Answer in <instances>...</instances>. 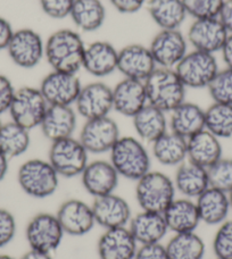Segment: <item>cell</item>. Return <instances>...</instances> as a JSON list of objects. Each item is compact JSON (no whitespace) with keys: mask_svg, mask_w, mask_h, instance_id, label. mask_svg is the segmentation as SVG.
<instances>
[{"mask_svg":"<svg viewBox=\"0 0 232 259\" xmlns=\"http://www.w3.org/2000/svg\"><path fill=\"white\" fill-rule=\"evenodd\" d=\"M132 125L137 138L151 143L169 131V117L163 110L147 104L132 117Z\"/></svg>","mask_w":232,"mask_h":259,"instance_id":"obj_30","label":"cell"},{"mask_svg":"<svg viewBox=\"0 0 232 259\" xmlns=\"http://www.w3.org/2000/svg\"><path fill=\"white\" fill-rule=\"evenodd\" d=\"M189 44L180 29L160 30L151 39L149 46L157 67L174 68L189 50Z\"/></svg>","mask_w":232,"mask_h":259,"instance_id":"obj_13","label":"cell"},{"mask_svg":"<svg viewBox=\"0 0 232 259\" xmlns=\"http://www.w3.org/2000/svg\"><path fill=\"white\" fill-rule=\"evenodd\" d=\"M96 224L104 230L124 228L129 225L132 209L127 199L116 192L107 196L94 198L91 203Z\"/></svg>","mask_w":232,"mask_h":259,"instance_id":"obj_19","label":"cell"},{"mask_svg":"<svg viewBox=\"0 0 232 259\" xmlns=\"http://www.w3.org/2000/svg\"><path fill=\"white\" fill-rule=\"evenodd\" d=\"M215 259H217V258H215Z\"/></svg>","mask_w":232,"mask_h":259,"instance_id":"obj_54","label":"cell"},{"mask_svg":"<svg viewBox=\"0 0 232 259\" xmlns=\"http://www.w3.org/2000/svg\"><path fill=\"white\" fill-rule=\"evenodd\" d=\"M109 3L115 11L130 15L141 11L143 6H146L147 0H109Z\"/></svg>","mask_w":232,"mask_h":259,"instance_id":"obj_45","label":"cell"},{"mask_svg":"<svg viewBox=\"0 0 232 259\" xmlns=\"http://www.w3.org/2000/svg\"><path fill=\"white\" fill-rule=\"evenodd\" d=\"M48 107L39 88L25 85L16 89L8 113L11 121L32 131L40 126Z\"/></svg>","mask_w":232,"mask_h":259,"instance_id":"obj_8","label":"cell"},{"mask_svg":"<svg viewBox=\"0 0 232 259\" xmlns=\"http://www.w3.org/2000/svg\"><path fill=\"white\" fill-rule=\"evenodd\" d=\"M14 27L6 17L0 16V52H6L11 39L14 34Z\"/></svg>","mask_w":232,"mask_h":259,"instance_id":"obj_46","label":"cell"},{"mask_svg":"<svg viewBox=\"0 0 232 259\" xmlns=\"http://www.w3.org/2000/svg\"><path fill=\"white\" fill-rule=\"evenodd\" d=\"M17 233L16 217L7 208L0 207V249L13 242Z\"/></svg>","mask_w":232,"mask_h":259,"instance_id":"obj_41","label":"cell"},{"mask_svg":"<svg viewBox=\"0 0 232 259\" xmlns=\"http://www.w3.org/2000/svg\"><path fill=\"white\" fill-rule=\"evenodd\" d=\"M80 179L86 192L98 198L114 193L121 178L109 160L96 159L88 163Z\"/></svg>","mask_w":232,"mask_h":259,"instance_id":"obj_17","label":"cell"},{"mask_svg":"<svg viewBox=\"0 0 232 259\" xmlns=\"http://www.w3.org/2000/svg\"><path fill=\"white\" fill-rule=\"evenodd\" d=\"M156 68L157 65L147 46L130 44L119 49L118 72L123 77L146 81Z\"/></svg>","mask_w":232,"mask_h":259,"instance_id":"obj_18","label":"cell"},{"mask_svg":"<svg viewBox=\"0 0 232 259\" xmlns=\"http://www.w3.org/2000/svg\"><path fill=\"white\" fill-rule=\"evenodd\" d=\"M165 249L169 259H204L206 244L196 232L174 233Z\"/></svg>","mask_w":232,"mask_h":259,"instance_id":"obj_34","label":"cell"},{"mask_svg":"<svg viewBox=\"0 0 232 259\" xmlns=\"http://www.w3.org/2000/svg\"><path fill=\"white\" fill-rule=\"evenodd\" d=\"M113 90V110L132 118L148 104L145 82L123 77Z\"/></svg>","mask_w":232,"mask_h":259,"instance_id":"obj_22","label":"cell"},{"mask_svg":"<svg viewBox=\"0 0 232 259\" xmlns=\"http://www.w3.org/2000/svg\"><path fill=\"white\" fill-rule=\"evenodd\" d=\"M205 128L220 140L232 139V105L213 103L205 109Z\"/></svg>","mask_w":232,"mask_h":259,"instance_id":"obj_36","label":"cell"},{"mask_svg":"<svg viewBox=\"0 0 232 259\" xmlns=\"http://www.w3.org/2000/svg\"><path fill=\"white\" fill-rule=\"evenodd\" d=\"M16 88L7 75L0 73V116L7 113L15 95Z\"/></svg>","mask_w":232,"mask_h":259,"instance_id":"obj_43","label":"cell"},{"mask_svg":"<svg viewBox=\"0 0 232 259\" xmlns=\"http://www.w3.org/2000/svg\"><path fill=\"white\" fill-rule=\"evenodd\" d=\"M212 248L215 258L232 259V219H228L217 226Z\"/></svg>","mask_w":232,"mask_h":259,"instance_id":"obj_40","label":"cell"},{"mask_svg":"<svg viewBox=\"0 0 232 259\" xmlns=\"http://www.w3.org/2000/svg\"><path fill=\"white\" fill-rule=\"evenodd\" d=\"M185 36L194 50L215 55L223 48L229 33L217 17L199 18L192 21Z\"/></svg>","mask_w":232,"mask_h":259,"instance_id":"obj_16","label":"cell"},{"mask_svg":"<svg viewBox=\"0 0 232 259\" xmlns=\"http://www.w3.org/2000/svg\"><path fill=\"white\" fill-rule=\"evenodd\" d=\"M75 0H39L40 8L52 20H64L69 16Z\"/></svg>","mask_w":232,"mask_h":259,"instance_id":"obj_42","label":"cell"},{"mask_svg":"<svg viewBox=\"0 0 232 259\" xmlns=\"http://www.w3.org/2000/svg\"><path fill=\"white\" fill-rule=\"evenodd\" d=\"M9 159L8 157L0 150V182L6 179L9 169Z\"/></svg>","mask_w":232,"mask_h":259,"instance_id":"obj_49","label":"cell"},{"mask_svg":"<svg viewBox=\"0 0 232 259\" xmlns=\"http://www.w3.org/2000/svg\"><path fill=\"white\" fill-rule=\"evenodd\" d=\"M223 157L221 140L207 130L195 134L187 140V160L208 168Z\"/></svg>","mask_w":232,"mask_h":259,"instance_id":"obj_27","label":"cell"},{"mask_svg":"<svg viewBox=\"0 0 232 259\" xmlns=\"http://www.w3.org/2000/svg\"><path fill=\"white\" fill-rule=\"evenodd\" d=\"M228 194H229V200H230V205H231V209H232V190Z\"/></svg>","mask_w":232,"mask_h":259,"instance_id":"obj_52","label":"cell"},{"mask_svg":"<svg viewBox=\"0 0 232 259\" xmlns=\"http://www.w3.org/2000/svg\"><path fill=\"white\" fill-rule=\"evenodd\" d=\"M108 154L120 178L136 182L151 169V154L137 137L121 136Z\"/></svg>","mask_w":232,"mask_h":259,"instance_id":"obj_2","label":"cell"},{"mask_svg":"<svg viewBox=\"0 0 232 259\" xmlns=\"http://www.w3.org/2000/svg\"><path fill=\"white\" fill-rule=\"evenodd\" d=\"M0 259H15V258L9 255H6V253H2V255H0Z\"/></svg>","mask_w":232,"mask_h":259,"instance_id":"obj_51","label":"cell"},{"mask_svg":"<svg viewBox=\"0 0 232 259\" xmlns=\"http://www.w3.org/2000/svg\"><path fill=\"white\" fill-rule=\"evenodd\" d=\"M199 219L202 223L219 226L229 219L231 209L229 194L210 187L196 200Z\"/></svg>","mask_w":232,"mask_h":259,"instance_id":"obj_28","label":"cell"},{"mask_svg":"<svg viewBox=\"0 0 232 259\" xmlns=\"http://www.w3.org/2000/svg\"><path fill=\"white\" fill-rule=\"evenodd\" d=\"M217 18L223 24L228 33L232 34V0H225Z\"/></svg>","mask_w":232,"mask_h":259,"instance_id":"obj_47","label":"cell"},{"mask_svg":"<svg viewBox=\"0 0 232 259\" xmlns=\"http://www.w3.org/2000/svg\"><path fill=\"white\" fill-rule=\"evenodd\" d=\"M119 49L105 40L92 41L86 46L82 69L90 75L103 78L118 71Z\"/></svg>","mask_w":232,"mask_h":259,"instance_id":"obj_20","label":"cell"},{"mask_svg":"<svg viewBox=\"0 0 232 259\" xmlns=\"http://www.w3.org/2000/svg\"><path fill=\"white\" fill-rule=\"evenodd\" d=\"M174 71L187 89H207L220 71V66L214 54L191 49L174 67Z\"/></svg>","mask_w":232,"mask_h":259,"instance_id":"obj_7","label":"cell"},{"mask_svg":"<svg viewBox=\"0 0 232 259\" xmlns=\"http://www.w3.org/2000/svg\"><path fill=\"white\" fill-rule=\"evenodd\" d=\"M162 214L164 216L169 232L173 234L196 232L199 224L202 223L196 201L194 199L175 198Z\"/></svg>","mask_w":232,"mask_h":259,"instance_id":"obj_25","label":"cell"},{"mask_svg":"<svg viewBox=\"0 0 232 259\" xmlns=\"http://www.w3.org/2000/svg\"><path fill=\"white\" fill-rule=\"evenodd\" d=\"M147 12L160 30H176L187 18L182 0H147Z\"/></svg>","mask_w":232,"mask_h":259,"instance_id":"obj_32","label":"cell"},{"mask_svg":"<svg viewBox=\"0 0 232 259\" xmlns=\"http://www.w3.org/2000/svg\"><path fill=\"white\" fill-rule=\"evenodd\" d=\"M106 16V8L101 0H75L68 17L78 31L90 33L101 29Z\"/></svg>","mask_w":232,"mask_h":259,"instance_id":"obj_33","label":"cell"},{"mask_svg":"<svg viewBox=\"0 0 232 259\" xmlns=\"http://www.w3.org/2000/svg\"><path fill=\"white\" fill-rule=\"evenodd\" d=\"M128 228L139 246L161 243L169 232L163 214L148 210H140L132 215Z\"/></svg>","mask_w":232,"mask_h":259,"instance_id":"obj_24","label":"cell"},{"mask_svg":"<svg viewBox=\"0 0 232 259\" xmlns=\"http://www.w3.org/2000/svg\"><path fill=\"white\" fill-rule=\"evenodd\" d=\"M173 183L176 192L189 199H196L210 188L207 168L185 160L176 167Z\"/></svg>","mask_w":232,"mask_h":259,"instance_id":"obj_29","label":"cell"},{"mask_svg":"<svg viewBox=\"0 0 232 259\" xmlns=\"http://www.w3.org/2000/svg\"><path fill=\"white\" fill-rule=\"evenodd\" d=\"M16 179L21 190L27 196L46 199L56 193L60 177L48 159L31 158L18 167Z\"/></svg>","mask_w":232,"mask_h":259,"instance_id":"obj_4","label":"cell"},{"mask_svg":"<svg viewBox=\"0 0 232 259\" xmlns=\"http://www.w3.org/2000/svg\"><path fill=\"white\" fill-rule=\"evenodd\" d=\"M210 187L229 193L232 190V158L222 157L207 168Z\"/></svg>","mask_w":232,"mask_h":259,"instance_id":"obj_38","label":"cell"},{"mask_svg":"<svg viewBox=\"0 0 232 259\" xmlns=\"http://www.w3.org/2000/svg\"><path fill=\"white\" fill-rule=\"evenodd\" d=\"M78 113L73 106H49L39 128L50 142L74 137Z\"/></svg>","mask_w":232,"mask_h":259,"instance_id":"obj_23","label":"cell"},{"mask_svg":"<svg viewBox=\"0 0 232 259\" xmlns=\"http://www.w3.org/2000/svg\"><path fill=\"white\" fill-rule=\"evenodd\" d=\"M73 107L85 121L108 116L113 110L112 88L101 81L82 85Z\"/></svg>","mask_w":232,"mask_h":259,"instance_id":"obj_12","label":"cell"},{"mask_svg":"<svg viewBox=\"0 0 232 259\" xmlns=\"http://www.w3.org/2000/svg\"><path fill=\"white\" fill-rule=\"evenodd\" d=\"M134 196L140 210L163 212L176 198V190L168 174L150 169L136 181Z\"/></svg>","mask_w":232,"mask_h":259,"instance_id":"obj_5","label":"cell"},{"mask_svg":"<svg viewBox=\"0 0 232 259\" xmlns=\"http://www.w3.org/2000/svg\"><path fill=\"white\" fill-rule=\"evenodd\" d=\"M133 259H169V256L165 244H162L161 242L139 246Z\"/></svg>","mask_w":232,"mask_h":259,"instance_id":"obj_44","label":"cell"},{"mask_svg":"<svg viewBox=\"0 0 232 259\" xmlns=\"http://www.w3.org/2000/svg\"><path fill=\"white\" fill-rule=\"evenodd\" d=\"M220 53L223 63L225 64V67L232 69V34H229Z\"/></svg>","mask_w":232,"mask_h":259,"instance_id":"obj_48","label":"cell"},{"mask_svg":"<svg viewBox=\"0 0 232 259\" xmlns=\"http://www.w3.org/2000/svg\"><path fill=\"white\" fill-rule=\"evenodd\" d=\"M3 121H2V118H0V128H2V126H3Z\"/></svg>","mask_w":232,"mask_h":259,"instance_id":"obj_53","label":"cell"},{"mask_svg":"<svg viewBox=\"0 0 232 259\" xmlns=\"http://www.w3.org/2000/svg\"><path fill=\"white\" fill-rule=\"evenodd\" d=\"M65 233L57 217L52 212H38L25 228V239L30 249L53 253L63 242Z\"/></svg>","mask_w":232,"mask_h":259,"instance_id":"obj_9","label":"cell"},{"mask_svg":"<svg viewBox=\"0 0 232 259\" xmlns=\"http://www.w3.org/2000/svg\"><path fill=\"white\" fill-rule=\"evenodd\" d=\"M187 15L192 20L219 16L225 0H182Z\"/></svg>","mask_w":232,"mask_h":259,"instance_id":"obj_39","label":"cell"},{"mask_svg":"<svg viewBox=\"0 0 232 259\" xmlns=\"http://www.w3.org/2000/svg\"><path fill=\"white\" fill-rule=\"evenodd\" d=\"M120 137L119 124L108 115L85 121L79 140L89 155H101L109 152Z\"/></svg>","mask_w":232,"mask_h":259,"instance_id":"obj_11","label":"cell"},{"mask_svg":"<svg viewBox=\"0 0 232 259\" xmlns=\"http://www.w3.org/2000/svg\"><path fill=\"white\" fill-rule=\"evenodd\" d=\"M139 244L128 226L105 230L97 242L99 259H133Z\"/></svg>","mask_w":232,"mask_h":259,"instance_id":"obj_21","label":"cell"},{"mask_svg":"<svg viewBox=\"0 0 232 259\" xmlns=\"http://www.w3.org/2000/svg\"><path fill=\"white\" fill-rule=\"evenodd\" d=\"M87 44L78 30L59 29L45 40V61L53 71L78 74Z\"/></svg>","mask_w":232,"mask_h":259,"instance_id":"obj_1","label":"cell"},{"mask_svg":"<svg viewBox=\"0 0 232 259\" xmlns=\"http://www.w3.org/2000/svg\"><path fill=\"white\" fill-rule=\"evenodd\" d=\"M6 52L15 66L34 68L45 59V40L38 31L21 27L14 32Z\"/></svg>","mask_w":232,"mask_h":259,"instance_id":"obj_10","label":"cell"},{"mask_svg":"<svg viewBox=\"0 0 232 259\" xmlns=\"http://www.w3.org/2000/svg\"><path fill=\"white\" fill-rule=\"evenodd\" d=\"M169 130L188 140L205 130V109L191 101H183L170 113Z\"/></svg>","mask_w":232,"mask_h":259,"instance_id":"obj_26","label":"cell"},{"mask_svg":"<svg viewBox=\"0 0 232 259\" xmlns=\"http://www.w3.org/2000/svg\"><path fill=\"white\" fill-rule=\"evenodd\" d=\"M48 161L60 178L73 179L80 177L89 163V152L79 138H66L50 142Z\"/></svg>","mask_w":232,"mask_h":259,"instance_id":"obj_6","label":"cell"},{"mask_svg":"<svg viewBox=\"0 0 232 259\" xmlns=\"http://www.w3.org/2000/svg\"><path fill=\"white\" fill-rule=\"evenodd\" d=\"M145 82L148 104L170 114L185 101L187 88L174 68L157 67Z\"/></svg>","mask_w":232,"mask_h":259,"instance_id":"obj_3","label":"cell"},{"mask_svg":"<svg viewBox=\"0 0 232 259\" xmlns=\"http://www.w3.org/2000/svg\"><path fill=\"white\" fill-rule=\"evenodd\" d=\"M150 154L159 164L178 167L187 160V140L169 130L151 143Z\"/></svg>","mask_w":232,"mask_h":259,"instance_id":"obj_31","label":"cell"},{"mask_svg":"<svg viewBox=\"0 0 232 259\" xmlns=\"http://www.w3.org/2000/svg\"><path fill=\"white\" fill-rule=\"evenodd\" d=\"M213 103L232 105V69L220 68L215 77L207 87Z\"/></svg>","mask_w":232,"mask_h":259,"instance_id":"obj_37","label":"cell"},{"mask_svg":"<svg viewBox=\"0 0 232 259\" xmlns=\"http://www.w3.org/2000/svg\"><path fill=\"white\" fill-rule=\"evenodd\" d=\"M82 84L78 74L53 71L39 85V90L49 106H74Z\"/></svg>","mask_w":232,"mask_h":259,"instance_id":"obj_14","label":"cell"},{"mask_svg":"<svg viewBox=\"0 0 232 259\" xmlns=\"http://www.w3.org/2000/svg\"><path fill=\"white\" fill-rule=\"evenodd\" d=\"M55 215L65 235L71 237L89 234L97 225L91 205L81 199L71 198L63 201Z\"/></svg>","mask_w":232,"mask_h":259,"instance_id":"obj_15","label":"cell"},{"mask_svg":"<svg viewBox=\"0 0 232 259\" xmlns=\"http://www.w3.org/2000/svg\"><path fill=\"white\" fill-rule=\"evenodd\" d=\"M20 259H54L52 253L48 252H43L38 250H33V249H30L29 251L25 252Z\"/></svg>","mask_w":232,"mask_h":259,"instance_id":"obj_50","label":"cell"},{"mask_svg":"<svg viewBox=\"0 0 232 259\" xmlns=\"http://www.w3.org/2000/svg\"><path fill=\"white\" fill-rule=\"evenodd\" d=\"M30 132L13 121L4 123L0 128V150L9 159L24 155L31 146Z\"/></svg>","mask_w":232,"mask_h":259,"instance_id":"obj_35","label":"cell"}]
</instances>
